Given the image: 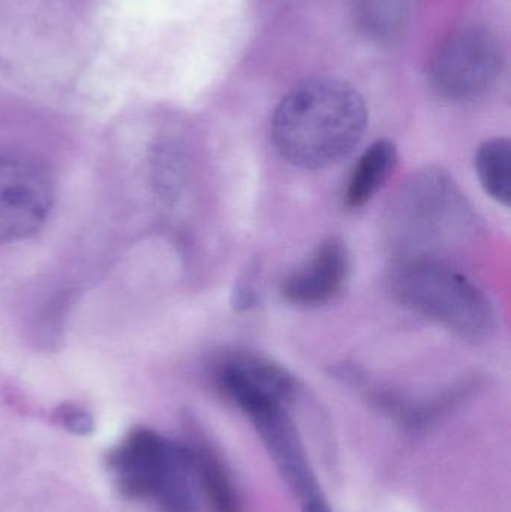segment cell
<instances>
[{"label": "cell", "instance_id": "1", "mask_svg": "<svg viewBox=\"0 0 511 512\" xmlns=\"http://www.w3.org/2000/svg\"><path fill=\"white\" fill-rule=\"evenodd\" d=\"M368 128L363 96L336 78H309L282 98L272 117V140L282 158L306 170L347 158Z\"/></svg>", "mask_w": 511, "mask_h": 512}, {"label": "cell", "instance_id": "2", "mask_svg": "<svg viewBox=\"0 0 511 512\" xmlns=\"http://www.w3.org/2000/svg\"><path fill=\"white\" fill-rule=\"evenodd\" d=\"M389 280L399 303L437 322L459 339L483 342L497 327L488 295L449 261L398 259Z\"/></svg>", "mask_w": 511, "mask_h": 512}, {"label": "cell", "instance_id": "3", "mask_svg": "<svg viewBox=\"0 0 511 512\" xmlns=\"http://www.w3.org/2000/svg\"><path fill=\"white\" fill-rule=\"evenodd\" d=\"M392 236L399 258H443L456 239L476 227L458 188L441 171H422L402 188L392 210ZM467 236V234H465Z\"/></svg>", "mask_w": 511, "mask_h": 512}, {"label": "cell", "instance_id": "4", "mask_svg": "<svg viewBox=\"0 0 511 512\" xmlns=\"http://www.w3.org/2000/svg\"><path fill=\"white\" fill-rule=\"evenodd\" d=\"M108 471L129 499H153L164 512L188 510L194 504L188 448L153 430H132L108 453Z\"/></svg>", "mask_w": 511, "mask_h": 512}, {"label": "cell", "instance_id": "5", "mask_svg": "<svg viewBox=\"0 0 511 512\" xmlns=\"http://www.w3.org/2000/svg\"><path fill=\"white\" fill-rule=\"evenodd\" d=\"M503 62L500 42L488 29L465 27L438 47L429 65V83L447 101H476L497 83Z\"/></svg>", "mask_w": 511, "mask_h": 512}, {"label": "cell", "instance_id": "6", "mask_svg": "<svg viewBox=\"0 0 511 512\" xmlns=\"http://www.w3.org/2000/svg\"><path fill=\"white\" fill-rule=\"evenodd\" d=\"M53 201L48 168L29 152L0 146V242H18L38 233Z\"/></svg>", "mask_w": 511, "mask_h": 512}, {"label": "cell", "instance_id": "7", "mask_svg": "<svg viewBox=\"0 0 511 512\" xmlns=\"http://www.w3.org/2000/svg\"><path fill=\"white\" fill-rule=\"evenodd\" d=\"M246 415L263 439L282 480L302 502V507L324 501L326 498L309 465L299 433L288 414V406H264Z\"/></svg>", "mask_w": 511, "mask_h": 512}, {"label": "cell", "instance_id": "8", "mask_svg": "<svg viewBox=\"0 0 511 512\" xmlns=\"http://www.w3.org/2000/svg\"><path fill=\"white\" fill-rule=\"evenodd\" d=\"M216 379L243 412L264 403L290 406L297 394L296 379L288 370L252 352L227 355L219 361Z\"/></svg>", "mask_w": 511, "mask_h": 512}, {"label": "cell", "instance_id": "9", "mask_svg": "<svg viewBox=\"0 0 511 512\" xmlns=\"http://www.w3.org/2000/svg\"><path fill=\"white\" fill-rule=\"evenodd\" d=\"M350 254L338 237H329L281 283L288 303L317 307L335 300L350 276Z\"/></svg>", "mask_w": 511, "mask_h": 512}, {"label": "cell", "instance_id": "10", "mask_svg": "<svg viewBox=\"0 0 511 512\" xmlns=\"http://www.w3.org/2000/svg\"><path fill=\"white\" fill-rule=\"evenodd\" d=\"M398 165V149L390 140H377L354 165L344 192L348 209H362L386 185Z\"/></svg>", "mask_w": 511, "mask_h": 512}, {"label": "cell", "instance_id": "11", "mask_svg": "<svg viewBox=\"0 0 511 512\" xmlns=\"http://www.w3.org/2000/svg\"><path fill=\"white\" fill-rule=\"evenodd\" d=\"M192 472L200 480L204 493L216 512H242L239 495L224 463L206 445L188 448Z\"/></svg>", "mask_w": 511, "mask_h": 512}, {"label": "cell", "instance_id": "12", "mask_svg": "<svg viewBox=\"0 0 511 512\" xmlns=\"http://www.w3.org/2000/svg\"><path fill=\"white\" fill-rule=\"evenodd\" d=\"M476 171L486 194L509 207L511 200V144L507 138H491L476 153Z\"/></svg>", "mask_w": 511, "mask_h": 512}, {"label": "cell", "instance_id": "13", "mask_svg": "<svg viewBox=\"0 0 511 512\" xmlns=\"http://www.w3.org/2000/svg\"><path fill=\"white\" fill-rule=\"evenodd\" d=\"M57 420L74 435L87 436L95 429L92 415L75 405L60 406Z\"/></svg>", "mask_w": 511, "mask_h": 512}]
</instances>
